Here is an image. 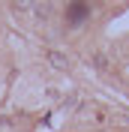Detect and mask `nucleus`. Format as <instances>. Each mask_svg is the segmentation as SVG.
Listing matches in <instances>:
<instances>
[{
	"mask_svg": "<svg viewBox=\"0 0 129 132\" xmlns=\"http://www.w3.org/2000/svg\"><path fill=\"white\" fill-rule=\"evenodd\" d=\"M84 18H90V6H84V3H72V6L66 9V21L72 27H78Z\"/></svg>",
	"mask_w": 129,
	"mask_h": 132,
	"instance_id": "nucleus-1",
	"label": "nucleus"
},
{
	"mask_svg": "<svg viewBox=\"0 0 129 132\" xmlns=\"http://www.w3.org/2000/svg\"><path fill=\"white\" fill-rule=\"evenodd\" d=\"M48 60H51L54 66H66V57H63V54H57V51H51V54H48Z\"/></svg>",
	"mask_w": 129,
	"mask_h": 132,
	"instance_id": "nucleus-2",
	"label": "nucleus"
}]
</instances>
